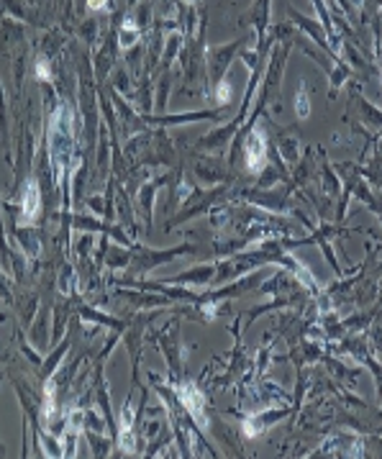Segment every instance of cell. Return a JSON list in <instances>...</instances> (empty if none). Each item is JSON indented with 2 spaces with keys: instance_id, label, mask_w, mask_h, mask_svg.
Instances as JSON below:
<instances>
[{
  "instance_id": "6",
  "label": "cell",
  "mask_w": 382,
  "mask_h": 459,
  "mask_svg": "<svg viewBox=\"0 0 382 459\" xmlns=\"http://www.w3.org/2000/svg\"><path fill=\"white\" fill-rule=\"evenodd\" d=\"M44 398H47V408H44V413L52 418L54 415V382H47V388H44Z\"/></svg>"
},
{
  "instance_id": "7",
  "label": "cell",
  "mask_w": 382,
  "mask_h": 459,
  "mask_svg": "<svg viewBox=\"0 0 382 459\" xmlns=\"http://www.w3.org/2000/svg\"><path fill=\"white\" fill-rule=\"evenodd\" d=\"M36 74H39L41 80H47V77H49V69H47V62H44V59H41L39 64H36Z\"/></svg>"
},
{
  "instance_id": "2",
  "label": "cell",
  "mask_w": 382,
  "mask_h": 459,
  "mask_svg": "<svg viewBox=\"0 0 382 459\" xmlns=\"http://www.w3.org/2000/svg\"><path fill=\"white\" fill-rule=\"evenodd\" d=\"M177 395H180L182 405L190 410V415H193L200 426H205V413H203L205 410V398H203V393L195 385H180Z\"/></svg>"
},
{
  "instance_id": "4",
  "label": "cell",
  "mask_w": 382,
  "mask_h": 459,
  "mask_svg": "<svg viewBox=\"0 0 382 459\" xmlns=\"http://www.w3.org/2000/svg\"><path fill=\"white\" fill-rule=\"evenodd\" d=\"M39 208H41V195H39V185L36 180H28L26 187H23V203H21V216L23 221H36L39 216Z\"/></svg>"
},
{
  "instance_id": "1",
  "label": "cell",
  "mask_w": 382,
  "mask_h": 459,
  "mask_svg": "<svg viewBox=\"0 0 382 459\" xmlns=\"http://www.w3.org/2000/svg\"><path fill=\"white\" fill-rule=\"evenodd\" d=\"M49 159L54 164V177L57 182H62L64 177V170L69 167V157H72V110L69 105H59L54 113H52V123H49Z\"/></svg>"
},
{
  "instance_id": "3",
  "label": "cell",
  "mask_w": 382,
  "mask_h": 459,
  "mask_svg": "<svg viewBox=\"0 0 382 459\" xmlns=\"http://www.w3.org/2000/svg\"><path fill=\"white\" fill-rule=\"evenodd\" d=\"M264 154H267L264 134H262V131H251V134H249V139H246V167H249L251 172L262 170Z\"/></svg>"
},
{
  "instance_id": "8",
  "label": "cell",
  "mask_w": 382,
  "mask_h": 459,
  "mask_svg": "<svg viewBox=\"0 0 382 459\" xmlns=\"http://www.w3.org/2000/svg\"><path fill=\"white\" fill-rule=\"evenodd\" d=\"M105 3H108V0H88V8L90 11H103Z\"/></svg>"
},
{
  "instance_id": "5",
  "label": "cell",
  "mask_w": 382,
  "mask_h": 459,
  "mask_svg": "<svg viewBox=\"0 0 382 459\" xmlns=\"http://www.w3.org/2000/svg\"><path fill=\"white\" fill-rule=\"evenodd\" d=\"M295 110L300 118H308L311 116V103H308V93H305V88H300L298 98H295Z\"/></svg>"
},
{
  "instance_id": "9",
  "label": "cell",
  "mask_w": 382,
  "mask_h": 459,
  "mask_svg": "<svg viewBox=\"0 0 382 459\" xmlns=\"http://www.w3.org/2000/svg\"><path fill=\"white\" fill-rule=\"evenodd\" d=\"M218 100H221V103H226V100H228V85H226V82L218 88Z\"/></svg>"
}]
</instances>
